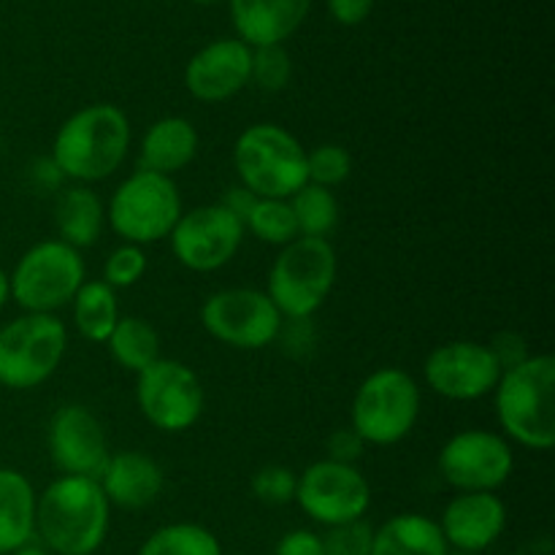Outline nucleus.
<instances>
[{
	"label": "nucleus",
	"instance_id": "nucleus-1",
	"mask_svg": "<svg viewBox=\"0 0 555 555\" xmlns=\"http://www.w3.org/2000/svg\"><path fill=\"white\" fill-rule=\"evenodd\" d=\"M133 128L114 103H87L57 128L52 160L68 184H95L114 177L128 160Z\"/></svg>",
	"mask_w": 555,
	"mask_h": 555
},
{
	"label": "nucleus",
	"instance_id": "nucleus-2",
	"mask_svg": "<svg viewBox=\"0 0 555 555\" xmlns=\"http://www.w3.org/2000/svg\"><path fill=\"white\" fill-rule=\"evenodd\" d=\"M108 526L112 504L98 480L60 475L38 493L36 540L52 555H95Z\"/></svg>",
	"mask_w": 555,
	"mask_h": 555
},
{
	"label": "nucleus",
	"instance_id": "nucleus-3",
	"mask_svg": "<svg viewBox=\"0 0 555 555\" xmlns=\"http://www.w3.org/2000/svg\"><path fill=\"white\" fill-rule=\"evenodd\" d=\"M493 406L502 437L534 453L555 448V358L531 356L507 369L493 388Z\"/></svg>",
	"mask_w": 555,
	"mask_h": 555
},
{
	"label": "nucleus",
	"instance_id": "nucleus-4",
	"mask_svg": "<svg viewBox=\"0 0 555 555\" xmlns=\"http://www.w3.org/2000/svg\"><path fill=\"white\" fill-rule=\"evenodd\" d=\"M423 390L410 372L383 366L358 385L350 404V428L374 448H393L415 431Z\"/></svg>",
	"mask_w": 555,
	"mask_h": 555
},
{
	"label": "nucleus",
	"instance_id": "nucleus-5",
	"mask_svg": "<svg viewBox=\"0 0 555 555\" xmlns=\"http://www.w3.org/2000/svg\"><path fill=\"white\" fill-rule=\"evenodd\" d=\"M339 276V258L331 238L298 236L285 244L269 269L266 296L285 320H309L325 301Z\"/></svg>",
	"mask_w": 555,
	"mask_h": 555
},
{
	"label": "nucleus",
	"instance_id": "nucleus-6",
	"mask_svg": "<svg viewBox=\"0 0 555 555\" xmlns=\"http://www.w3.org/2000/svg\"><path fill=\"white\" fill-rule=\"evenodd\" d=\"M233 168L253 195L287 201L307 184V150L282 125L255 122L233 144Z\"/></svg>",
	"mask_w": 555,
	"mask_h": 555
},
{
	"label": "nucleus",
	"instance_id": "nucleus-7",
	"mask_svg": "<svg viewBox=\"0 0 555 555\" xmlns=\"http://www.w3.org/2000/svg\"><path fill=\"white\" fill-rule=\"evenodd\" d=\"M182 211V193L171 177L135 168L108 198L106 222L125 244L150 247L171 236Z\"/></svg>",
	"mask_w": 555,
	"mask_h": 555
},
{
	"label": "nucleus",
	"instance_id": "nucleus-8",
	"mask_svg": "<svg viewBox=\"0 0 555 555\" xmlns=\"http://www.w3.org/2000/svg\"><path fill=\"white\" fill-rule=\"evenodd\" d=\"M87 282V266L79 249L60 238L33 244L9 274L11 301L30 314H54L70 307Z\"/></svg>",
	"mask_w": 555,
	"mask_h": 555
},
{
	"label": "nucleus",
	"instance_id": "nucleus-9",
	"mask_svg": "<svg viewBox=\"0 0 555 555\" xmlns=\"http://www.w3.org/2000/svg\"><path fill=\"white\" fill-rule=\"evenodd\" d=\"M68 350V328L57 314H20L0 328V385L36 390L57 374Z\"/></svg>",
	"mask_w": 555,
	"mask_h": 555
},
{
	"label": "nucleus",
	"instance_id": "nucleus-10",
	"mask_svg": "<svg viewBox=\"0 0 555 555\" xmlns=\"http://www.w3.org/2000/svg\"><path fill=\"white\" fill-rule=\"evenodd\" d=\"M135 404L152 428L163 434H182L204 415L206 390L188 363L160 358L135 374Z\"/></svg>",
	"mask_w": 555,
	"mask_h": 555
},
{
	"label": "nucleus",
	"instance_id": "nucleus-11",
	"mask_svg": "<svg viewBox=\"0 0 555 555\" xmlns=\"http://www.w3.org/2000/svg\"><path fill=\"white\" fill-rule=\"evenodd\" d=\"M201 325L211 339L233 350H266L280 339L285 318L266 291L225 287L204 301Z\"/></svg>",
	"mask_w": 555,
	"mask_h": 555
},
{
	"label": "nucleus",
	"instance_id": "nucleus-12",
	"mask_svg": "<svg viewBox=\"0 0 555 555\" xmlns=\"http://www.w3.org/2000/svg\"><path fill=\"white\" fill-rule=\"evenodd\" d=\"M293 502L312 524L334 529L366 518L372 507V486L358 466L320 459L298 475Z\"/></svg>",
	"mask_w": 555,
	"mask_h": 555
},
{
	"label": "nucleus",
	"instance_id": "nucleus-13",
	"mask_svg": "<svg viewBox=\"0 0 555 555\" xmlns=\"http://www.w3.org/2000/svg\"><path fill=\"white\" fill-rule=\"evenodd\" d=\"M437 469L455 493H496L515 472L513 444L488 428H464L442 444Z\"/></svg>",
	"mask_w": 555,
	"mask_h": 555
},
{
	"label": "nucleus",
	"instance_id": "nucleus-14",
	"mask_svg": "<svg viewBox=\"0 0 555 555\" xmlns=\"http://www.w3.org/2000/svg\"><path fill=\"white\" fill-rule=\"evenodd\" d=\"M244 236H247L244 222L231 215L220 201H215L182 211L168 242L179 266L195 274H211L225 269L236 258Z\"/></svg>",
	"mask_w": 555,
	"mask_h": 555
},
{
	"label": "nucleus",
	"instance_id": "nucleus-15",
	"mask_svg": "<svg viewBox=\"0 0 555 555\" xmlns=\"http://www.w3.org/2000/svg\"><path fill=\"white\" fill-rule=\"evenodd\" d=\"M502 366L486 341L455 339L434 347L423 363V379L431 393L448 401H480L493 393Z\"/></svg>",
	"mask_w": 555,
	"mask_h": 555
},
{
	"label": "nucleus",
	"instance_id": "nucleus-16",
	"mask_svg": "<svg viewBox=\"0 0 555 555\" xmlns=\"http://www.w3.org/2000/svg\"><path fill=\"white\" fill-rule=\"evenodd\" d=\"M47 453L60 475L101 480L112 450L106 428L90 406L63 404L49 417Z\"/></svg>",
	"mask_w": 555,
	"mask_h": 555
},
{
	"label": "nucleus",
	"instance_id": "nucleus-17",
	"mask_svg": "<svg viewBox=\"0 0 555 555\" xmlns=\"http://www.w3.org/2000/svg\"><path fill=\"white\" fill-rule=\"evenodd\" d=\"M253 49L238 38H217L190 57L184 87L201 103H222L249 85Z\"/></svg>",
	"mask_w": 555,
	"mask_h": 555
},
{
	"label": "nucleus",
	"instance_id": "nucleus-18",
	"mask_svg": "<svg viewBox=\"0 0 555 555\" xmlns=\"http://www.w3.org/2000/svg\"><path fill=\"white\" fill-rule=\"evenodd\" d=\"M507 504L499 493H455L437 520L450 551L486 553L507 531Z\"/></svg>",
	"mask_w": 555,
	"mask_h": 555
},
{
	"label": "nucleus",
	"instance_id": "nucleus-19",
	"mask_svg": "<svg viewBox=\"0 0 555 555\" xmlns=\"http://www.w3.org/2000/svg\"><path fill=\"white\" fill-rule=\"evenodd\" d=\"M101 488L108 504L119 509H146L166 491V472L152 455L141 450H119L108 455V464L101 475Z\"/></svg>",
	"mask_w": 555,
	"mask_h": 555
},
{
	"label": "nucleus",
	"instance_id": "nucleus-20",
	"mask_svg": "<svg viewBox=\"0 0 555 555\" xmlns=\"http://www.w3.org/2000/svg\"><path fill=\"white\" fill-rule=\"evenodd\" d=\"M312 0H231L238 41L249 49L282 47L304 25Z\"/></svg>",
	"mask_w": 555,
	"mask_h": 555
},
{
	"label": "nucleus",
	"instance_id": "nucleus-21",
	"mask_svg": "<svg viewBox=\"0 0 555 555\" xmlns=\"http://www.w3.org/2000/svg\"><path fill=\"white\" fill-rule=\"evenodd\" d=\"M201 135L188 117H160L146 128L139 144V168L177 177L198 155Z\"/></svg>",
	"mask_w": 555,
	"mask_h": 555
},
{
	"label": "nucleus",
	"instance_id": "nucleus-22",
	"mask_svg": "<svg viewBox=\"0 0 555 555\" xmlns=\"http://www.w3.org/2000/svg\"><path fill=\"white\" fill-rule=\"evenodd\" d=\"M57 238L74 249H87L106 228V204L90 184H65L54 201Z\"/></svg>",
	"mask_w": 555,
	"mask_h": 555
},
{
	"label": "nucleus",
	"instance_id": "nucleus-23",
	"mask_svg": "<svg viewBox=\"0 0 555 555\" xmlns=\"http://www.w3.org/2000/svg\"><path fill=\"white\" fill-rule=\"evenodd\" d=\"M36 499L27 475L0 466V555L36 542Z\"/></svg>",
	"mask_w": 555,
	"mask_h": 555
},
{
	"label": "nucleus",
	"instance_id": "nucleus-24",
	"mask_svg": "<svg viewBox=\"0 0 555 555\" xmlns=\"http://www.w3.org/2000/svg\"><path fill=\"white\" fill-rule=\"evenodd\" d=\"M442 529L423 513L390 515L372 534L369 555H448Z\"/></svg>",
	"mask_w": 555,
	"mask_h": 555
},
{
	"label": "nucleus",
	"instance_id": "nucleus-25",
	"mask_svg": "<svg viewBox=\"0 0 555 555\" xmlns=\"http://www.w3.org/2000/svg\"><path fill=\"white\" fill-rule=\"evenodd\" d=\"M108 356L117 366H122L125 372L141 374L144 369H150L152 363L160 361V334H157L155 325L144 318H135V314H122L114 325V331L106 339Z\"/></svg>",
	"mask_w": 555,
	"mask_h": 555
},
{
	"label": "nucleus",
	"instance_id": "nucleus-26",
	"mask_svg": "<svg viewBox=\"0 0 555 555\" xmlns=\"http://www.w3.org/2000/svg\"><path fill=\"white\" fill-rule=\"evenodd\" d=\"M70 309H74L76 331L90 345H106L108 334L122 318L117 291H112L103 280H87L70 301Z\"/></svg>",
	"mask_w": 555,
	"mask_h": 555
},
{
	"label": "nucleus",
	"instance_id": "nucleus-27",
	"mask_svg": "<svg viewBox=\"0 0 555 555\" xmlns=\"http://www.w3.org/2000/svg\"><path fill=\"white\" fill-rule=\"evenodd\" d=\"M293 217H296L298 236L309 238H328L339 225V198L334 190L320 188V184L307 182L291 198Z\"/></svg>",
	"mask_w": 555,
	"mask_h": 555
},
{
	"label": "nucleus",
	"instance_id": "nucleus-28",
	"mask_svg": "<svg viewBox=\"0 0 555 555\" xmlns=\"http://www.w3.org/2000/svg\"><path fill=\"white\" fill-rule=\"evenodd\" d=\"M139 555H222L215 531L201 524H166L141 542Z\"/></svg>",
	"mask_w": 555,
	"mask_h": 555
},
{
	"label": "nucleus",
	"instance_id": "nucleus-29",
	"mask_svg": "<svg viewBox=\"0 0 555 555\" xmlns=\"http://www.w3.org/2000/svg\"><path fill=\"white\" fill-rule=\"evenodd\" d=\"M244 231L253 233L258 242L269 244V247H285V244L296 242L298 225L293 217L291 201L282 198H258L249 209L247 220H244Z\"/></svg>",
	"mask_w": 555,
	"mask_h": 555
},
{
	"label": "nucleus",
	"instance_id": "nucleus-30",
	"mask_svg": "<svg viewBox=\"0 0 555 555\" xmlns=\"http://www.w3.org/2000/svg\"><path fill=\"white\" fill-rule=\"evenodd\" d=\"M350 173L352 155L347 146L328 141V144H318L314 150H307V182L336 190L350 179Z\"/></svg>",
	"mask_w": 555,
	"mask_h": 555
},
{
	"label": "nucleus",
	"instance_id": "nucleus-31",
	"mask_svg": "<svg viewBox=\"0 0 555 555\" xmlns=\"http://www.w3.org/2000/svg\"><path fill=\"white\" fill-rule=\"evenodd\" d=\"M293 79V60L285 47L253 49V74L249 85L263 92H282Z\"/></svg>",
	"mask_w": 555,
	"mask_h": 555
},
{
	"label": "nucleus",
	"instance_id": "nucleus-32",
	"mask_svg": "<svg viewBox=\"0 0 555 555\" xmlns=\"http://www.w3.org/2000/svg\"><path fill=\"white\" fill-rule=\"evenodd\" d=\"M146 253L139 244H119L106 255L103 263V282L112 291H128V287L139 285L146 274Z\"/></svg>",
	"mask_w": 555,
	"mask_h": 555
},
{
	"label": "nucleus",
	"instance_id": "nucleus-33",
	"mask_svg": "<svg viewBox=\"0 0 555 555\" xmlns=\"http://www.w3.org/2000/svg\"><path fill=\"white\" fill-rule=\"evenodd\" d=\"M296 482L298 475L291 466L266 464L255 472L249 488H253V496L258 502L269 504V507H285L296 499Z\"/></svg>",
	"mask_w": 555,
	"mask_h": 555
},
{
	"label": "nucleus",
	"instance_id": "nucleus-34",
	"mask_svg": "<svg viewBox=\"0 0 555 555\" xmlns=\"http://www.w3.org/2000/svg\"><path fill=\"white\" fill-rule=\"evenodd\" d=\"M374 529L366 520L334 526L323 534V555H369Z\"/></svg>",
	"mask_w": 555,
	"mask_h": 555
},
{
	"label": "nucleus",
	"instance_id": "nucleus-35",
	"mask_svg": "<svg viewBox=\"0 0 555 555\" xmlns=\"http://www.w3.org/2000/svg\"><path fill=\"white\" fill-rule=\"evenodd\" d=\"M488 350L493 352V358H496V363L502 366V372L520 366V363L529 361V358L534 356V352L529 350L526 336L518 334V331H499V334L488 341Z\"/></svg>",
	"mask_w": 555,
	"mask_h": 555
},
{
	"label": "nucleus",
	"instance_id": "nucleus-36",
	"mask_svg": "<svg viewBox=\"0 0 555 555\" xmlns=\"http://www.w3.org/2000/svg\"><path fill=\"white\" fill-rule=\"evenodd\" d=\"M363 450H366V444H363V439L358 437L350 426L336 428V431H331L328 442H325V459L336 461V464L356 466V461L361 459Z\"/></svg>",
	"mask_w": 555,
	"mask_h": 555
},
{
	"label": "nucleus",
	"instance_id": "nucleus-37",
	"mask_svg": "<svg viewBox=\"0 0 555 555\" xmlns=\"http://www.w3.org/2000/svg\"><path fill=\"white\" fill-rule=\"evenodd\" d=\"M274 555H323V534L312 529H293L280 537Z\"/></svg>",
	"mask_w": 555,
	"mask_h": 555
},
{
	"label": "nucleus",
	"instance_id": "nucleus-38",
	"mask_svg": "<svg viewBox=\"0 0 555 555\" xmlns=\"http://www.w3.org/2000/svg\"><path fill=\"white\" fill-rule=\"evenodd\" d=\"M374 9V0H328V11L339 25H361L369 20Z\"/></svg>",
	"mask_w": 555,
	"mask_h": 555
},
{
	"label": "nucleus",
	"instance_id": "nucleus-39",
	"mask_svg": "<svg viewBox=\"0 0 555 555\" xmlns=\"http://www.w3.org/2000/svg\"><path fill=\"white\" fill-rule=\"evenodd\" d=\"M30 179L36 188L41 190H63L65 188V177L60 173L57 163L52 157H38L36 163L30 166Z\"/></svg>",
	"mask_w": 555,
	"mask_h": 555
},
{
	"label": "nucleus",
	"instance_id": "nucleus-40",
	"mask_svg": "<svg viewBox=\"0 0 555 555\" xmlns=\"http://www.w3.org/2000/svg\"><path fill=\"white\" fill-rule=\"evenodd\" d=\"M255 201H258V195L249 193V190L244 188V184H236V188H228L225 193H222L220 204L225 206V209L231 211V215H236L238 220L244 222V220H247L249 209H253V206H255Z\"/></svg>",
	"mask_w": 555,
	"mask_h": 555
},
{
	"label": "nucleus",
	"instance_id": "nucleus-41",
	"mask_svg": "<svg viewBox=\"0 0 555 555\" xmlns=\"http://www.w3.org/2000/svg\"><path fill=\"white\" fill-rule=\"evenodd\" d=\"M11 301V291H9V271L0 266V309Z\"/></svg>",
	"mask_w": 555,
	"mask_h": 555
},
{
	"label": "nucleus",
	"instance_id": "nucleus-42",
	"mask_svg": "<svg viewBox=\"0 0 555 555\" xmlns=\"http://www.w3.org/2000/svg\"><path fill=\"white\" fill-rule=\"evenodd\" d=\"M11 555H52V553H49L47 547H41V545H36V542H30V545L20 547V551H14Z\"/></svg>",
	"mask_w": 555,
	"mask_h": 555
},
{
	"label": "nucleus",
	"instance_id": "nucleus-43",
	"mask_svg": "<svg viewBox=\"0 0 555 555\" xmlns=\"http://www.w3.org/2000/svg\"><path fill=\"white\" fill-rule=\"evenodd\" d=\"M448 555H475V553H461V551H450Z\"/></svg>",
	"mask_w": 555,
	"mask_h": 555
},
{
	"label": "nucleus",
	"instance_id": "nucleus-44",
	"mask_svg": "<svg viewBox=\"0 0 555 555\" xmlns=\"http://www.w3.org/2000/svg\"><path fill=\"white\" fill-rule=\"evenodd\" d=\"M193 3H217V0H193Z\"/></svg>",
	"mask_w": 555,
	"mask_h": 555
},
{
	"label": "nucleus",
	"instance_id": "nucleus-45",
	"mask_svg": "<svg viewBox=\"0 0 555 555\" xmlns=\"http://www.w3.org/2000/svg\"><path fill=\"white\" fill-rule=\"evenodd\" d=\"M222 555H249V553H222Z\"/></svg>",
	"mask_w": 555,
	"mask_h": 555
}]
</instances>
